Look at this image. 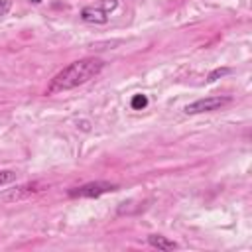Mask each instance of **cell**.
<instances>
[{
  "label": "cell",
  "mask_w": 252,
  "mask_h": 252,
  "mask_svg": "<svg viewBox=\"0 0 252 252\" xmlns=\"http://www.w3.org/2000/svg\"><path fill=\"white\" fill-rule=\"evenodd\" d=\"M104 67L102 59L96 57H85L79 61L69 63L67 67H63L49 83L47 87V94H55V93H63V91H71L75 87H81L85 83H89L91 79H94Z\"/></svg>",
  "instance_id": "obj_1"
},
{
  "label": "cell",
  "mask_w": 252,
  "mask_h": 252,
  "mask_svg": "<svg viewBox=\"0 0 252 252\" xmlns=\"http://www.w3.org/2000/svg\"><path fill=\"white\" fill-rule=\"evenodd\" d=\"M116 189H118V185L110 183V181H89L85 185L69 189L67 195L73 197V199H94V197H100L104 193H112Z\"/></svg>",
  "instance_id": "obj_2"
},
{
  "label": "cell",
  "mask_w": 252,
  "mask_h": 252,
  "mask_svg": "<svg viewBox=\"0 0 252 252\" xmlns=\"http://www.w3.org/2000/svg\"><path fill=\"white\" fill-rule=\"evenodd\" d=\"M118 6L116 0H102L98 6H85L81 10V20L87 24H106L108 14Z\"/></svg>",
  "instance_id": "obj_3"
},
{
  "label": "cell",
  "mask_w": 252,
  "mask_h": 252,
  "mask_svg": "<svg viewBox=\"0 0 252 252\" xmlns=\"http://www.w3.org/2000/svg\"><path fill=\"white\" fill-rule=\"evenodd\" d=\"M230 98L228 96H205V98H197L193 102H189L183 112L185 114H201V112H213V110H219L220 106L228 104Z\"/></svg>",
  "instance_id": "obj_4"
},
{
  "label": "cell",
  "mask_w": 252,
  "mask_h": 252,
  "mask_svg": "<svg viewBox=\"0 0 252 252\" xmlns=\"http://www.w3.org/2000/svg\"><path fill=\"white\" fill-rule=\"evenodd\" d=\"M41 191L37 183H28V185H20V187H14L6 193H0V201L2 203H12V201H20V199H26L33 193Z\"/></svg>",
  "instance_id": "obj_5"
},
{
  "label": "cell",
  "mask_w": 252,
  "mask_h": 252,
  "mask_svg": "<svg viewBox=\"0 0 252 252\" xmlns=\"http://www.w3.org/2000/svg\"><path fill=\"white\" fill-rule=\"evenodd\" d=\"M148 244H150L152 248H158V250H163V252L177 248V242H173V240H169V238H165V236H161V234H150V236H148Z\"/></svg>",
  "instance_id": "obj_6"
},
{
  "label": "cell",
  "mask_w": 252,
  "mask_h": 252,
  "mask_svg": "<svg viewBox=\"0 0 252 252\" xmlns=\"http://www.w3.org/2000/svg\"><path fill=\"white\" fill-rule=\"evenodd\" d=\"M228 73H232L230 67H217V69H213V71L207 75V83H215L217 79H220V77H224V75H228Z\"/></svg>",
  "instance_id": "obj_7"
},
{
  "label": "cell",
  "mask_w": 252,
  "mask_h": 252,
  "mask_svg": "<svg viewBox=\"0 0 252 252\" xmlns=\"http://www.w3.org/2000/svg\"><path fill=\"white\" fill-rule=\"evenodd\" d=\"M130 106H132L134 110L146 108V106H148V96H146V94H134L132 100H130Z\"/></svg>",
  "instance_id": "obj_8"
},
{
  "label": "cell",
  "mask_w": 252,
  "mask_h": 252,
  "mask_svg": "<svg viewBox=\"0 0 252 252\" xmlns=\"http://www.w3.org/2000/svg\"><path fill=\"white\" fill-rule=\"evenodd\" d=\"M14 179H16V173H14V171H10V169H4V171H0V185L12 183Z\"/></svg>",
  "instance_id": "obj_9"
},
{
  "label": "cell",
  "mask_w": 252,
  "mask_h": 252,
  "mask_svg": "<svg viewBox=\"0 0 252 252\" xmlns=\"http://www.w3.org/2000/svg\"><path fill=\"white\" fill-rule=\"evenodd\" d=\"M12 8V0H0V16H6Z\"/></svg>",
  "instance_id": "obj_10"
},
{
  "label": "cell",
  "mask_w": 252,
  "mask_h": 252,
  "mask_svg": "<svg viewBox=\"0 0 252 252\" xmlns=\"http://www.w3.org/2000/svg\"><path fill=\"white\" fill-rule=\"evenodd\" d=\"M32 2H33V4H39V2H41V0H32Z\"/></svg>",
  "instance_id": "obj_11"
}]
</instances>
